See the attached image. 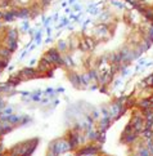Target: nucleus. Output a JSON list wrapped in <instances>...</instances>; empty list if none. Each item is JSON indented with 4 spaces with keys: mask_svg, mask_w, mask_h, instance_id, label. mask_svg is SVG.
<instances>
[{
    "mask_svg": "<svg viewBox=\"0 0 153 156\" xmlns=\"http://www.w3.org/2000/svg\"><path fill=\"white\" fill-rule=\"evenodd\" d=\"M118 109H120V107H118L117 105H114V106L112 107V115H113V116H116V115L118 114V111H120Z\"/></svg>",
    "mask_w": 153,
    "mask_h": 156,
    "instance_id": "nucleus-1",
    "label": "nucleus"
},
{
    "mask_svg": "<svg viewBox=\"0 0 153 156\" xmlns=\"http://www.w3.org/2000/svg\"><path fill=\"white\" fill-rule=\"evenodd\" d=\"M44 2V4H49V2H50V0H42Z\"/></svg>",
    "mask_w": 153,
    "mask_h": 156,
    "instance_id": "nucleus-2",
    "label": "nucleus"
}]
</instances>
